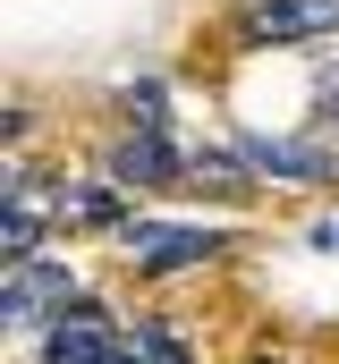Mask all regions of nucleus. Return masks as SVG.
I'll use <instances>...</instances> for the list:
<instances>
[{"label":"nucleus","instance_id":"f257e3e1","mask_svg":"<svg viewBox=\"0 0 339 364\" xmlns=\"http://www.w3.org/2000/svg\"><path fill=\"white\" fill-rule=\"evenodd\" d=\"M119 237H127L136 272H187V263L221 255V229H187V220H127Z\"/></svg>","mask_w":339,"mask_h":364},{"label":"nucleus","instance_id":"f03ea898","mask_svg":"<svg viewBox=\"0 0 339 364\" xmlns=\"http://www.w3.org/2000/svg\"><path fill=\"white\" fill-rule=\"evenodd\" d=\"M331 26H339V0H254L246 9V43H306Z\"/></svg>","mask_w":339,"mask_h":364},{"label":"nucleus","instance_id":"7ed1b4c3","mask_svg":"<svg viewBox=\"0 0 339 364\" xmlns=\"http://www.w3.org/2000/svg\"><path fill=\"white\" fill-rule=\"evenodd\" d=\"M110 178H127V186H178L187 170H178V144H170L162 127H136V136L110 144Z\"/></svg>","mask_w":339,"mask_h":364},{"label":"nucleus","instance_id":"20e7f679","mask_svg":"<svg viewBox=\"0 0 339 364\" xmlns=\"http://www.w3.org/2000/svg\"><path fill=\"white\" fill-rule=\"evenodd\" d=\"M51 296H77V279L60 272V263H34V255H26L17 272L0 279V314H9V322H34Z\"/></svg>","mask_w":339,"mask_h":364},{"label":"nucleus","instance_id":"39448f33","mask_svg":"<svg viewBox=\"0 0 339 364\" xmlns=\"http://www.w3.org/2000/svg\"><path fill=\"white\" fill-rule=\"evenodd\" d=\"M110 356H119V339L102 331V314H93V305H77V314L51 331V348H43V364H110Z\"/></svg>","mask_w":339,"mask_h":364},{"label":"nucleus","instance_id":"423d86ee","mask_svg":"<svg viewBox=\"0 0 339 364\" xmlns=\"http://www.w3.org/2000/svg\"><path fill=\"white\" fill-rule=\"evenodd\" d=\"M238 161H246L254 178H331V161H323V153H306V144H271V136H246V144H238Z\"/></svg>","mask_w":339,"mask_h":364},{"label":"nucleus","instance_id":"0eeeda50","mask_svg":"<svg viewBox=\"0 0 339 364\" xmlns=\"http://www.w3.org/2000/svg\"><path fill=\"white\" fill-rule=\"evenodd\" d=\"M0 246H9V263H26V255L43 246V203H34L26 178H17V195H9V212H0Z\"/></svg>","mask_w":339,"mask_h":364},{"label":"nucleus","instance_id":"6e6552de","mask_svg":"<svg viewBox=\"0 0 339 364\" xmlns=\"http://www.w3.org/2000/svg\"><path fill=\"white\" fill-rule=\"evenodd\" d=\"M60 220H119L110 186H60Z\"/></svg>","mask_w":339,"mask_h":364},{"label":"nucleus","instance_id":"1a4fd4ad","mask_svg":"<svg viewBox=\"0 0 339 364\" xmlns=\"http://www.w3.org/2000/svg\"><path fill=\"white\" fill-rule=\"evenodd\" d=\"M136 348H145V356H153V364H187V348L170 339L162 322H145V331H136Z\"/></svg>","mask_w":339,"mask_h":364},{"label":"nucleus","instance_id":"9d476101","mask_svg":"<svg viewBox=\"0 0 339 364\" xmlns=\"http://www.w3.org/2000/svg\"><path fill=\"white\" fill-rule=\"evenodd\" d=\"M127 119L136 127H162V85H127Z\"/></svg>","mask_w":339,"mask_h":364},{"label":"nucleus","instance_id":"9b49d317","mask_svg":"<svg viewBox=\"0 0 339 364\" xmlns=\"http://www.w3.org/2000/svg\"><path fill=\"white\" fill-rule=\"evenodd\" d=\"M331 110H339V77H331Z\"/></svg>","mask_w":339,"mask_h":364},{"label":"nucleus","instance_id":"f8f14e48","mask_svg":"<svg viewBox=\"0 0 339 364\" xmlns=\"http://www.w3.org/2000/svg\"><path fill=\"white\" fill-rule=\"evenodd\" d=\"M323 237H331V246H339V229H323Z\"/></svg>","mask_w":339,"mask_h":364},{"label":"nucleus","instance_id":"ddd939ff","mask_svg":"<svg viewBox=\"0 0 339 364\" xmlns=\"http://www.w3.org/2000/svg\"><path fill=\"white\" fill-rule=\"evenodd\" d=\"M110 364H127V356H110Z\"/></svg>","mask_w":339,"mask_h":364}]
</instances>
